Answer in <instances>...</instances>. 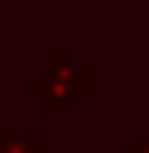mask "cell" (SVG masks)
I'll return each instance as SVG.
<instances>
[{"mask_svg": "<svg viewBox=\"0 0 149 153\" xmlns=\"http://www.w3.org/2000/svg\"><path fill=\"white\" fill-rule=\"evenodd\" d=\"M46 111L53 114H68L74 111L89 93H92V68L85 61H78L71 46H46L43 50V78H36Z\"/></svg>", "mask_w": 149, "mask_h": 153, "instance_id": "cell-1", "label": "cell"}, {"mask_svg": "<svg viewBox=\"0 0 149 153\" xmlns=\"http://www.w3.org/2000/svg\"><path fill=\"white\" fill-rule=\"evenodd\" d=\"M0 153H46L43 128H0Z\"/></svg>", "mask_w": 149, "mask_h": 153, "instance_id": "cell-2", "label": "cell"}, {"mask_svg": "<svg viewBox=\"0 0 149 153\" xmlns=\"http://www.w3.org/2000/svg\"><path fill=\"white\" fill-rule=\"evenodd\" d=\"M121 153H149V132H146V135H139L135 143H128Z\"/></svg>", "mask_w": 149, "mask_h": 153, "instance_id": "cell-3", "label": "cell"}]
</instances>
